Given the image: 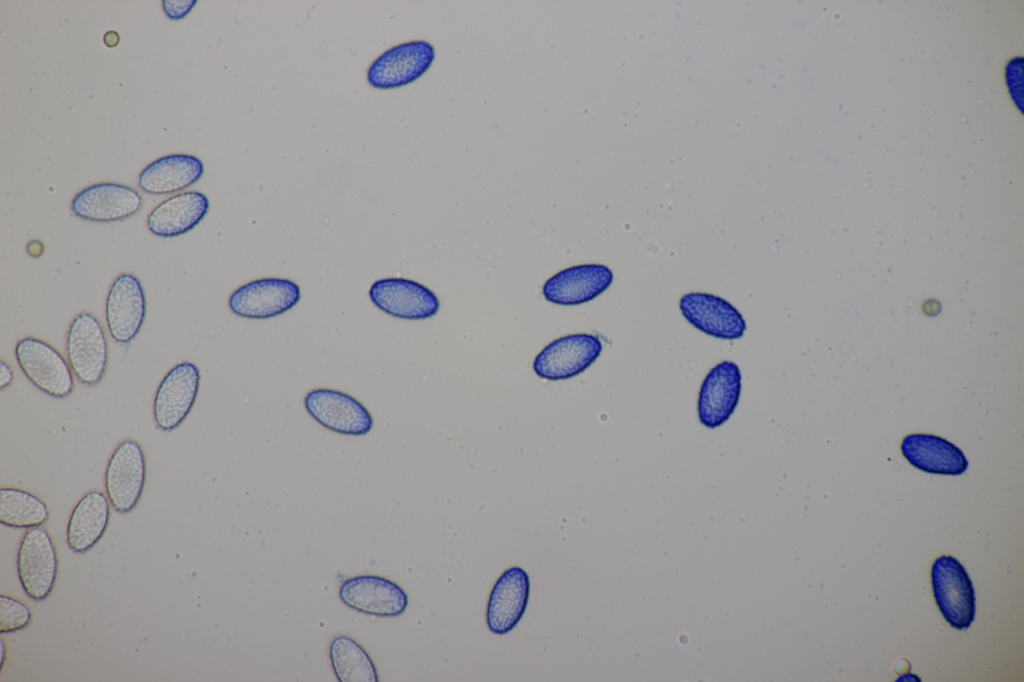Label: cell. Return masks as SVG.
<instances>
[{
	"instance_id": "2",
	"label": "cell",
	"mask_w": 1024,
	"mask_h": 682,
	"mask_svg": "<svg viewBox=\"0 0 1024 682\" xmlns=\"http://www.w3.org/2000/svg\"><path fill=\"white\" fill-rule=\"evenodd\" d=\"M931 586L943 618L957 630L974 621L976 602L973 583L962 563L951 555L936 557L931 565Z\"/></svg>"
},
{
	"instance_id": "3",
	"label": "cell",
	"mask_w": 1024,
	"mask_h": 682,
	"mask_svg": "<svg viewBox=\"0 0 1024 682\" xmlns=\"http://www.w3.org/2000/svg\"><path fill=\"white\" fill-rule=\"evenodd\" d=\"M15 357L28 380L54 398H66L75 388V376L65 358L50 343L27 336L17 341Z\"/></svg>"
},
{
	"instance_id": "28",
	"label": "cell",
	"mask_w": 1024,
	"mask_h": 682,
	"mask_svg": "<svg viewBox=\"0 0 1024 682\" xmlns=\"http://www.w3.org/2000/svg\"><path fill=\"white\" fill-rule=\"evenodd\" d=\"M6 653H7V651H6V644H5L4 638L1 637V664H0V670H2V668L4 666L5 659H6Z\"/></svg>"
},
{
	"instance_id": "7",
	"label": "cell",
	"mask_w": 1024,
	"mask_h": 682,
	"mask_svg": "<svg viewBox=\"0 0 1024 682\" xmlns=\"http://www.w3.org/2000/svg\"><path fill=\"white\" fill-rule=\"evenodd\" d=\"M301 298L300 286L286 278L268 277L249 281L234 290L230 311L243 318L267 319L292 309Z\"/></svg>"
},
{
	"instance_id": "11",
	"label": "cell",
	"mask_w": 1024,
	"mask_h": 682,
	"mask_svg": "<svg viewBox=\"0 0 1024 682\" xmlns=\"http://www.w3.org/2000/svg\"><path fill=\"white\" fill-rule=\"evenodd\" d=\"M146 316V296L140 279L121 273L112 282L105 300V319L112 339L130 343L142 328Z\"/></svg>"
},
{
	"instance_id": "15",
	"label": "cell",
	"mask_w": 1024,
	"mask_h": 682,
	"mask_svg": "<svg viewBox=\"0 0 1024 682\" xmlns=\"http://www.w3.org/2000/svg\"><path fill=\"white\" fill-rule=\"evenodd\" d=\"M339 597L348 607L374 616H397L405 611L408 596L392 580L378 575H357L343 580Z\"/></svg>"
},
{
	"instance_id": "22",
	"label": "cell",
	"mask_w": 1024,
	"mask_h": 682,
	"mask_svg": "<svg viewBox=\"0 0 1024 682\" xmlns=\"http://www.w3.org/2000/svg\"><path fill=\"white\" fill-rule=\"evenodd\" d=\"M111 515L108 497L100 490L86 492L74 506L66 529L68 547L76 553L90 550L104 535Z\"/></svg>"
},
{
	"instance_id": "4",
	"label": "cell",
	"mask_w": 1024,
	"mask_h": 682,
	"mask_svg": "<svg viewBox=\"0 0 1024 682\" xmlns=\"http://www.w3.org/2000/svg\"><path fill=\"white\" fill-rule=\"evenodd\" d=\"M17 574L26 595L35 600L46 599L54 589L59 560L50 532L32 527L24 533L17 551Z\"/></svg>"
},
{
	"instance_id": "17",
	"label": "cell",
	"mask_w": 1024,
	"mask_h": 682,
	"mask_svg": "<svg viewBox=\"0 0 1024 682\" xmlns=\"http://www.w3.org/2000/svg\"><path fill=\"white\" fill-rule=\"evenodd\" d=\"M613 278L612 270L606 265H575L547 279L543 284L542 294L553 304L579 305L603 293L612 284Z\"/></svg>"
},
{
	"instance_id": "9",
	"label": "cell",
	"mask_w": 1024,
	"mask_h": 682,
	"mask_svg": "<svg viewBox=\"0 0 1024 682\" xmlns=\"http://www.w3.org/2000/svg\"><path fill=\"white\" fill-rule=\"evenodd\" d=\"M602 342L592 334L577 333L550 342L535 357L533 370L546 380H565L584 372L600 356Z\"/></svg>"
},
{
	"instance_id": "8",
	"label": "cell",
	"mask_w": 1024,
	"mask_h": 682,
	"mask_svg": "<svg viewBox=\"0 0 1024 682\" xmlns=\"http://www.w3.org/2000/svg\"><path fill=\"white\" fill-rule=\"evenodd\" d=\"M200 370L190 361L173 366L157 387L153 419L162 431L176 429L190 413L200 386Z\"/></svg>"
},
{
	"instance_id": "27",
	"label": "cell",
	"mask_w": 1024,
	"mask_h": 682,
	"mask_svg": "<svg viewBox=\"0 0 1024 682\" xmlns=\"http://www.w3.org/2000/svg\"><path fill=\"white\" fill-rule=\"evenodd\" d=\"M15 379V372L13 367L6 362L4 359L0 361V389L3 390L10 386Z\"/></svg>"
},
{
	"instance_id": "23",
	"label": "cell",
	"mask_w": 1024,
	"mask_h": 682,
	"mask_svg": "<svg viewBox=\"0 0 1024 682\" xmlns=\"http://www.w3.org/2000/svg\"><path fill=\"white\" fill-rule=\"evenodd\" d=\"M332 667L341 682H378L374 662L365 648L353 637L338 634L329 647Z\"/></svg>"
},
{
	"instance_id": "21",
	"label": "cell",
	"mask_w": 1024,
	"mask_h": 682,
	"mask_svg": "<svg viewBox=\"0 0 1024 682\" xmlns=\"http://www.w3.org/2000/svg\"><path fill=\"white\" fill-rule=\"evenodd\" d=\"M203 174L204 165L198 157L171 154L144 167L138 176V186L152 195L171 194L192 186Z\"/></svg>"
},
{
	"instance_id": "19",
	"label": "cell",
	"mask_w": 1024,
	"mask_h": 682,
	"mask_svg": "<svg viewBox=\"0 0 1024 682\" xmlns=\"http://www.w3.org/2000/svg\"><path fill=\"white\" fill-rule=\"evenodd\" d=\"M900 450L912 466L927 473L958 476L968 468L963 452L936 435L908 434L902 439Z\"/></svg>"
},
{
	"instance_id": "10",
	"label": "cell",
	"mask_w": 1024,
	"mask_h": 682,
	"mask_svg": "<svg viewBox=\"0 0 1024 682\" xmlns=\"http://www.w3.org/2000/svg\"><path fill=\"white\" fill-rule=\"evenodd\" d=\"M308 414L330 431L363 436L373 428L368 409L351 395L334 389L317 388L304 397Z\"/></svg>"
},
{
	"instance_id": "25",
	"label": "cell",
	"mask_w": 1024,
	"mask_h": 682,
	"mask_svg": "<svg viewBox=\"0 0 1024 682\" xmlns=\"http://www.w3.org/2000/svg\"><path fill=\"white\" fill-rule=\"evenodd\" d=\"M32 617V609L26 602L8 594L0 595L1 634L25 628Z\"/></svg>"
},
{
	"instance_id": "20",
	"label": "cell",
	"mask_w": 1024,
	"mask_h": 682,
	"mask_svg": "<svg viewBox=\"0 0 1024 682\" xmlns=\"http://www.w3.org/2000/svg\"><path fill=\"white\" fill-rule=\"evenodd\" d=\"M210 208L208 197L199 191H186L173 195L147 216V229L159 237H176L195 228Z\"/></svg>"
},
{
	"instance_id": "18",
	"label": "cell",
	"mask_w": 1024,
	"mask_h": 682,
	"mask_svg": "<svg viewBox=\"0 0 1024 682\" xmlns=\"http://www.w3.org/2000/svg\"><path fill=\"white\" fill-rule=\"evenodd\" d=\"M530 580L520 566L504 570L490 592L486 609L488 629L498 635L511 631L522 618L528 603Z\"/></svg>"
},
{
	"instance_id": "1",
	"label": "cell",
	"mask_w": 1024,
	"mask_h": 682,
	"mask_svg": "<svg viewBox=\"0 0 1024 682\" xmlns=\"http://www.w3.org/2000/svg\"><path fill=\"white\" fill-rule=\"evenodd\" d=\"M68 363L75 378L95 386L104 378L109 360V345L100 320L89 311L77 313L71 320L65 341Z\"/></svg>"
},
{
	"instance_id": "14",
	"label": "cell",
	"mask_w": 1024,
	"mask_h": 682,
	"mask_svg": "<svg viewBox=\"0 0 1024 682\" xmlns=\"http://www.w3.org/2000/svg\"><path fill=\"white\" fill-rule=\"evenodd\" d=\"M740 392L741 372L738 365L729 360L716 364L709 370L699 389V422L710 429L724 424L735 411Z\"/></svg>"
},
{
	"instance_id": "16",
	"label": "cell",
	"mask_w": 1024,
	"mask_h": 682,
	"mask_svg": "<svg viewBox=\"0 0 1024 682\" xmlns=\"http://www.w3.org/2000/svg\"><path fill=\"white\" fill-rule=\"evenodd\" d=\"M679 309L692 326L715 338L739 339L746 330L741 313L725 299L710 293L684 294L680 298Z\"/></svg>"
},
{
	"instance_id": "6",
	"label": "cell",
	"mask_w": 1024,
	"mask_h": 682,
	"mask_svg": "<svg viewBox=\"0 0 1024 682\" xmlns=\"http://www.w3.org/2000/svg\"><path fill=\"white\" fill-rule=\"evenodd\" d=\"M435 49L426 40L395 45L379 55L369 66L368 84L380 90L396 89L413 83L432 65Z\"/></svg>"
},
{
	"instance_id": "5",
	"label": "cell",
	"mask_w": 1024,
	"mask_h": 682,
	"mask_svg": "<svg viewBox=\"0 0 1024 682\" xmlns=\"http://www.w3.org/2000/svg\"><path fill=\"white\" fill-rule=\"evenodd\" d=\"M146 481V458L141 444L125 438L111 454L104 474L105 494L112 508L128 513L138 504Z\"/></svg>"
},
{
	"instance_id": "24",
	"label": "cell",
	"mask_w": 1024,
	"mask_h": 682,
	"mask_svg": "<svg viewBox=\"0 0 1024 682\" xmlns=\"http://www.w3.org/2000/svg\"><path fill=\"white\" fill-rule=\"evenodd\" d=\"M50 518L48 504L36 494L17 487L0 488V522L13 528L42 526Z\"/></svg>"
},
{
	"instance_id": "12",
	"label": "cell",
	"mask_w": 1024,
	"mask_h": 682,
	"mask_svg": "<svg viewBox=\"0 0 1024 682\" xmlns=\"http://www.w3.org/2000/svg\"><path fill=\"white\" fill-rule=\"evenodd\" d=\"M371 302L382 312L406 320H422L437 314L440 301L423 284L406 278H383L369 289Z\"/></svg>"
},
{
	"instance_id": "26",
	"label": "cell",
	"mask_w": 1024,
	"mask_h": 682,
	"mask_svg": "<svg viewBox=\"0 0 1024 682\" xmlns=\"http://www.w3.org/2000/svg\"><path fill=\"white\" fill-rule=\"evenodd\" d=\"M196 3V0H164L162 8L169 19L177 21L186 17Z\"/></svg>"
},
{
	"instance_id": "13",
	"label": "cell",
	"mask_w": 1024,
	"mask_h": 682,
	"mask_svg": "<svg viewBox=\"0 0 1024 682\" xmlns=\"http://www.w3.org/2000/svg\"><path fill=\"white\" fill-rule=\"evenodd\" d=\"M142 195L124 184L102 182L90 185L73 197L72 213L92 222H115L137 214L143 206Z\"/></svg>"
}]
</instances>
